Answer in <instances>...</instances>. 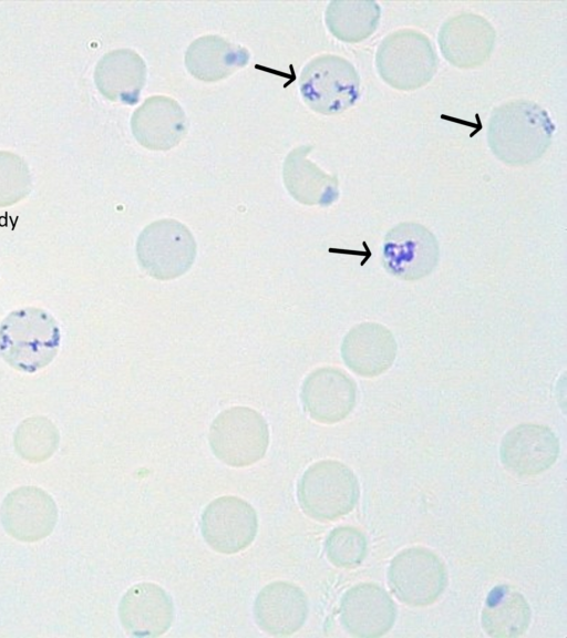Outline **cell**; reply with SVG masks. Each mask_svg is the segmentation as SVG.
<instances>
[{
  "label": "cell",
  "instance_id": "6da1fadb",
  "mask_svg": "<svg viewBox=\"0 0 567 638\" xmlns=\"http://www.w3.org/2000/svg\"><path fill=\"white\" fill-rule=\"evenodd\" d=\"M555 125L537 103L513 100L495 107L487 126V144L501 162L524 166L540 158L551 143Z\"/></svg>",
  "mask_w": 567,
  "mask_h": 638
},
{
  "label": "cell",
  "instance_id": "7a4b0ae2",
  "mask_svg": "<svg viewBox=\"0 0 567 638\" xmlns=\"http://www.w3.org/2000/svg\"><path fill=\"white\" fill-rule=\"evenodd\" d=\"M60 342L55 319L41 308L13 310L0 325V356L21 372L33 373L51 363Z\"/></svg>",
  "mask_w": 567,
  "mask_h": 638
},
{
  "label": "cell",
  "instance_id": "3957f363",
  "mask_svg": "<svg viewBox=\"0 0 567 638\" xmlns=\"http://www.w3.org/2000/svg\"><path fill=\"white\" fill-rule=\"evenodd\" d=\"M360 497V485L353 471L337 460L311 464L297 486L302 512L319 522H331L348 515Z\"/></svg>",
  "mask_w": 567,
  "mask_h": 638
},
{
  "label": "cell",
  "instance_id": "277c9868",
  "mask_svg": "<svg viewBox=\"0 0 567 638\" xmlns=\"http://www.w3.org/2000/svg\"><path fill=\"white\" fill-rule=\"evenodd\" d=\"M379 76L399 91H414L426 85L437 70V56L430 39L414 29L389 33L375 53Z\"/></svg>",
  "mask_w": 567,
  "mask_h": 638
},
{
  "label": "cell",
  "instance_id": "5b68a950",
  "mask_svg": "<svg viewBox=\"0 0 567 638\" xmlns=\"http://www.w3.org/2000/svg\"><path fill=\"white\" fill-rule=\"evenodd\" d=\"M360 75L354 65L336 54L311 59L299 78L303 102L322 115H336L353 106L360 96Z\"/></svg>",
  "mask_w": 567,
  "mask_h": 638
},
{
  "label": "cell",
  "instance_id": "8992f818",
  "mask_svg": "<svg viewBox=\"0 0 567 638\" xmlns=\"http://www.w3.org/2000/svg\"><path fill=\"white\" fill-rule=\"evenodd\" d=\"M208 442L214 455L233 467H245L260 461L269 445L265 418L249 407H230L212 422Z\"/></svg>",
  "mask_w": 567,
  "mask_h": 638
},
{
  "label": "cell",
  "instance_id": "52a82bcc",
  "mask_svg": "<svg viewBox=\"0 0 567 638\" xmlns=\"http://www.w3.org/2000/svg\"><path fill=\"white\" fill-rule=\"evenodd\" d=\"M197 246L190 230L181 222L164 218L148 224L137 237L136 257L152 278L172 280L187 272Z\"/></svg>",
  "mask_w": 567,
  "mask_h": 638
},
{
  "label": "cell",
  "instance_id": "ba28073f",
  "mask_svg": "<svg viewBox=\"0 0 567 638\" xmlns=\"http://www.w3.org/2000/svg\"><path fill=\"white\" fill-rule=\"evenodd\" d=\"M441 557L429 548L413 546L399 552L388 568V583L395 597L412 607L434 604L447 586Z\"/></svg>",
  "mask_w": 567,
  "mask_h": 638
},
{
  "label": "cell",
  "instance_id": "9c48e42d",
  "mask_svg": "<svg viewBox=\"0 0 567 638\" xmlns=\"http://www.w3.org/2000/svg\"><path fill=\"white\" fill-rule=\"evenodd\" d=\"M439 258L436 237L420 223H400L384 236L382 265L398 279L416 281L427 277L436 268Z\"/></svg>",
  "mask_w": 567,
  "mask_h": 638
},
{
  "label": "cell",
  "instance_id": "30bf717a",
  "mask_svg": "<svg viewBox=\"0 0 567 638\" xmlns=\"http://www.w3.org/2000/svg\"><path fill=\"white\" fill-rule=\"evenodd\" d=\"M258 518L245 500L227 495L212 501L203 511L200 532L216 552L235 554L247 548L256 537Z\"/></svg>",
  "mask_w": 567,
  "mask_h": 638
},
{
  "label": "cell",
  "instance_id": "8fae6325",
  "mask_svg": "<svg viewBox=\"0 0 567 638\" xmlns=\"http://www.w3.org/2000/svg\"><path fill=\"white\" fill-rule=\"evenodd\" d=\"M559 439L547 425L520 423L502 439L499 457L509 472L518 476H534L549 470L558 459Z\"/></svg>",
  "mask_w": 567,
  "mask_h": 638
},
{
  "label": "cell",
  "instance_id": "7c38bea8",
  "mask_svg": "<svg viewBox=\"0 0 567 638\" xmlns=\"http://www.w3.org/2000/svg\"><path fill=\"white\" fill-rule=\"evenodd\" d=\"M4 531L14 539L33 543L49 536L58 522L52 496L37 486H20L4 497L0 507Z\"/></svg>",
  "mask_w": 567,
  "mask_h": 638
},
{
  "label": "cell",
  "instance_id": "4fadbf2b",
  "mask_svg": "<svg viewBox=\"0 0 567 638\" xmlns=\"http://www.w3.org/2000/svg\"><path fill=\"white\" fill-rule=\"evenodd\" d=\"M300 399L312 420L334 424L344 420L354 409L357 384L343 370L321 367L306 377Z\"/></svg>",
  "mask_w": 567,
  "mask_h": 638
},
{
  "label": "cell",
  "instance_id": "5bb4252c",
  "mask_svg": "<svg viewBox=\"0 0 567 638\" xmlns=\"http://www.w3.org/2000/svg\"><path fill=\"white\" fill-rule=\"evenodd\" d=\"M340 621L358 638H377L393 627L396 607L388 591L375 583H359L340 601Z\"/></svg>",
  "mask_w": 567,
  "mask_h": 638
},
{
  "label": "cell",
  "instance_id": "9a60e30c",
  "mask_svg": "<svg viewBox=\"0 0 567 638\" xmlns=\"http://www.w3.org/2000/svg\"><path fill=\"white\" fill-rule=\"evenodd\" d=\"M496 31L482 16L460 13L449 18L439 31V47L445 60L460 69H474L488 60Z\"/></svg>",
  "mask_w": 567,
  "mask_h": 638
},
{
  "label": "cell",
  "instance_id": "2e32d148",
  "mask_svg": "<svg viewBox=\"0 0 567 638\" xmlns=\"http://www.w3.org/2000/svg\"><path fill=\"white\" fill-rule=\"evenodd\" d=\"M120 621L125 631L136 637H158L174 620V604L164 588L143 582L126 590L118 605Z\"/></svg>",
  "mask_w": 567,
  "mask_h": 638
},
{
  "label": "cell",
  "instance_id": "e0dca14e",
  "mask_svg": "<svg viewBox=\"0 0 567 638\" xmlns=\"http://www.w3.org/2000/svg\"><path fill=\"white\" fill-rule=\"evenodd\" d=\"M131 130L143 147L169 151L185 137L187 119L177 101L165 95H153L134 111Z\"/></svg>",
  "mask_w": 567,
  "mask_h": 638
},
{
  "label": "cell",
  "instance_id": "ac0fdd59",
  "mask_svg": "<svg viewBox=\"0 0 567 638\" xmlns=\"http://www.w3.org/2000/svg\"><path fill=\"white\" fill-rule=\"evenodd\" d=\"M398 344L393 333L378 322H361L352 327L341 343V357L355 374L373 378L393 364Z\"/></svg>",
  "mask_w": 567,
  "mask_h": 638
},
{
  "label": "cell",
  "instance_id": "d6986e66",
  "mask_svg": "<svg viewBox=\"0 0 567 638\" xmlns=\"http://www.w3.org/2000/svg\"><path fill=\"white\" fill-rule=\"evenodd\" d=\"M308 616V600L297 585L278 580L266 585L254 603L257 626L272 636H290L298 631Z\"/></svg>",
  "mask_w": 567,
  "mask_h": 638
},
{
  "label": "cell",
  "instance_id": "ffe728a7",
  "mask_svg": "<svg viewBox=\"0 0 567 638\" xmlns=\"http://www.w3.org/2000/svg\"><path fill=\"white\" fill-rule=\"evenodd\" d=\"M311 150V145H301L288 153L282 168L284 184L298 203L327 207L339 198V181L308 158Z\"/></svg>",
  "mask_w": 567,
  "mask_h": 638
},
{
  "label": "cell",
  "instance_id": "44dd1931",
  "mask_svg": "<svg viewBox=\"0 0 567 638\" xmlns=\"http://www.w3.org/2000/svg\"><path fill=\"white\" fill-rule=\"evenodd\" d=\"M146 73V64L137 52L116 49L100 59L94 71V82L107 100L133 105L140 100Z\"/></svg>",
  "mask_w": 567,
  "mask_h": 638
},
{
  "label": "cell",
  "instance_id": "7402d4cb",
  "mask_svg": "<svg viewBox=\"0 0 567 638\" xmlns=\"http://www.w3.org/2000/svg\"><path fill=\"white\" fill-rule=\"evenodd\" d=\"M250 54L239 44L207 34L194 40L185 53L187 71L203 82L221 81L247 65Z\"/></svg>",
  "mask_w": 567,
  "mask_h": 638
},
{
  "label": "cell",
  "instance_id": "603a6c76",
  "mask_svg": "<svg viewBox=\"0 0 567 638\" xmlns=\"http://www.w3.org/2000/svg\"><path fill=\"white\" fill-rule=\"evenodd\" d=\"M532 620L526 598L509 585L494 587L481 614L483 630L494 638H515L525 634Z\"/></svg>",
  "mask_w": 567,
  "mask_h": 638
},
{
  "label": "cell",
  "instance_id": "cb8c5ba5",
  "mask_svg": "<svg viewBox=\"0 0 567 638\" xmlns=\"http://www.w3.org/2000/svg\"><path fill=\"white\" fill-rule=\"evenodd\" d=\"M381 8L374 1H331L324 21L330 33L347 43H359L377 30Z\"/></svg>",
  "mask_w": 567,
  "mask_h": 638
},
{
  "label": "cell",
  "instance_id": "d4e9b609",
  "mask_svg": "<svg viewBox=\"0 0 567 638\" xmlns=\"http://www.w3.org/2000/svg\"><path fill=\"white\" fill-rule=\"evenodd\" d=\"M60 435L56 426L45 416H30L16 429L13 444L25 461H47L56 450Z\"/></svg>",
  "mask_w": 567,
  "mask_h": 638
},
{
  "label": "cell",
  "instance_id": "484cf974",
  "mask_svg": "<svg viewBox=\"0 0 567 638\" xmlns=\"http://www.w3.org/2000/svg\"><path fill=\"white\" fill-rule=\"evenodd\" d=\"M328 560L339 568H354L365 558L368 541L362 531L353 526L333 528L326 538Z\"/></svg>",
  "mask_w": 567,
  "mask_h": 638
},
{
  "label": "cell",
  "instance_id": "4316f807",
  "mask_svg": "<svg viewBox=\"0 0 567 638\" xmlns=\"http://www.w3.org/2000/svg\"><path fill=\"white\" fill-rule=\"evenodd\" d=\"M30 188L27 163L12 152L0 151V207L17 204L28 196Z\"/></svg>",
  "mask_w": 567,
  "mask_h": 638
}]
</instances>
